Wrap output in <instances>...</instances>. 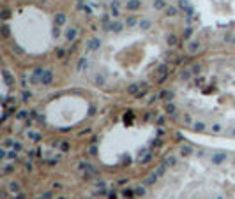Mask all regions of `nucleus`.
<instances>
[]
</instances>
